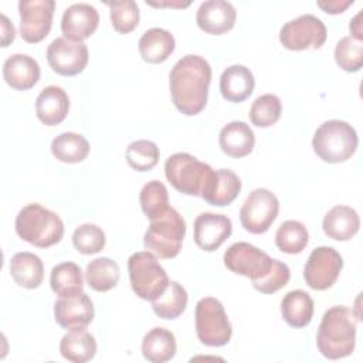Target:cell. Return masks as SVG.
I'll return each instance as SVG.
<instances>
[{
	"label": "cell",
	"instance_id": "6da1fadb",
	"mask_svg": "<svg viewBox=\"0 0 363 363\" xmlns=\"http://www.w3.org/2000/svg\"><path fill=\"white\" fill-rule=\"evenodd\" d=\"M210 82L211 67L206 58L194 54L182 57L169 75L170 95L177 111L187 116L200 113L207 104Z\"/></svg>",
	"mask_w": 363,
	"mask_h": 363
},
{
	"label": "cell",
	"instance_id": "7a4b0ae2",
	"mask_svg": "<svg viewBox=\"0 0 363 363\" xmlns=\"http://www.w3.org/2000/svg\"><path fill=\"white\" fill-rule=\"evenodd\" d=\"M359 318L346 306L329 308L319 323L316 346L322 356L330 360L347 357L356 345V329Z\"/></svg>",
	"mask_w": 363,
	"mask_h": 363
},
{
	"label": "cell",
	"instance_id": "3957f363",
	"mask_svg": "<svg viewBox=\"0 0 363 363\" xmlns=\"http://www.w3.org/2000/svg\"><path fill=\"white\" fill-rule=\"evenodd\" d=\"M164 174L170 184L187 196L204 199L216 180V170L186 152L170 155L164 162Z\"/></svg>",
	"mask_w": 363,
	"mask_h": 363
},
{
	"label": "cell",
	"instance_id": "277c9868",
	"mask_svg": "<svg viewBox=\"0 0 363 363\" xmlns=\"http://www.w3.org/2000/svg\"><path fill=\"white\" fill-rule=\"evenodd\" d=\"M16 233L28 244L47 248L61 241L64 223L60 216L38 203L24 206L16 217Z\"/></svg>",
	"mask_w": 363,
	"mask_h": 363
},
{
	"label": "cell",
	"instance_id": "5b68a950",
	"mask_svg": "<svg viewBox=\"0 0 363 363\" xmlns=\"http://www.w3.org/2000/svg\"><path fill=\"white\" fill-rule=\"evenodd\" d=\"M357 143L359 138L354 128L340 119L325 121L312 138L315 153L326 163L346 162L354 155Z\"/></svg>",
	"mask_w": 363,
	"mask_h": 363
},
{
	"label": "cell",
	"instance_id": "8992f818",
	"mask_svg": "<svg viewBox=\"0 0 363 363\" xmlns=\"http://www.w3.org/2000/svg\"><path fill=\"white\" fill-rule=\"evenodd\" d=\"M184 235V218L176 208L169 207L162 216L150 220L143 235V247L155 257L170 259L180 252Z\"/></svg>",
	"mask_w": 363,
	"mask_h": 363
},
{
	"label": "cell",
	"instance_id": "52a82bcc",
	"mask_svg": "<svg viewBox=\"0 0 363 363\" xmlns=\"http://www.w3.org/2000/svg\"><path fill=\"white\" fill-rule=\"evenodd\" d=\"M128 272L133 292L145 301L156 299L169 284L164 268L149 251L133 252L128 258Z\"/></svg>",
	"mask_w": 363,
	"mask_h": 363
},
{
	"label": "cell",
	"instance_id": "ba28073f",
	"mask_svg": "<svg viewBox=\"0 0 363 363\" xmlns=\"http://www.w3.org/2000/svg\"><path fill=\"white\" fill-rule=\"evenodd\" d=\"M196 335L206 346L220 347L230 342L233 328L223 303L213 298H201L196 303Z\"/></svg>",
	"mask_w": 363,
	"mask_h": 363
},
{
	"label": "cell",
	"instance_id": "9c48e42d",
	"mask_svg": "<svg viewBox=\"0 0 363 363\" xmlns=\"http://www.w3.org/2000/svg\"><path fill=\"white\" fill-rule=\"evenodd\" d=\"M328 37L325 23L313 14H302L285 23L279 30L281 44L291 51L318 50Z\"/></svg>",
	"mask_w": 363,
	"mask_h": 363
},
{
	"label": "cell",
	"instance_id": "30bf717a",
	"mask_svg": "<svg viewBox=\"0 0 363 363\" xmlns=\"http://www.w3.org/2000/svg\"><path fill=\"white\" fill-rule=\"evenodd\" d=\"M279 201L268 189L252 190L240 208L241 225L251 234L268 231L278 217Z\"/></svg>",
	"mask_w": 363,
	"mask_h": 363
},
{
	"label": "cell",
	"instance_id": "8fae6325",
	"mask_svg": "<svg viewBox=\"0 0 363 363\" xmlns=\"http://www.w3.org/2000/svg\"><path fill=\"white\" fill-rule=\"evenodd\" d=\"M274 258L255 245L244 241L234 242L224 252V265L237 275H244L251 282L264 278L272 268Z\"/></svg>",
	"mask_w": 363,
	"mask_h": 363
},
{
	"label": "cell",
	"instance_id": "7c38bea8",
	"mask_svg": "<svg viewBox=\"0 0 363 363\" xmlns=\"http://www.w3.org/2000/svg\"><path fill=\"white\" fill-rule=\"evenodd\" d=\"M343 268L342 255L332 247H316L303 267V279L315 291L330 288Z\"/></svg>",
	"mask_w": 363,
	"mask_h": 363
},
{
	"label": "cell",
	"instance_id": "4fadbf2b",
	"mask_svg": "<svg viewBox=\"0 0 363 363\" xmlns=\"http://www.w3.org/2000/svg\"><path fill=\"white\" fill-rule=\"evenodd\" d=\"M54 10V0L18 1L21 38L27 43H40L44 40L51 30Z\"/></svg>",
	"mask_w": 363,
	"mask_h": 363
},
{
	"label": "cell",
	"instance_id": "5bb4252c",
	"mask_svg": "<svg viewBox=\"0 0 363 363\" xmlns=\"http://www.w3.org/2000/svg\"><path fill=\"white\" fill-rule=\"evenodd\" d=\"M47 61L52 71L60 75H77L88 64V47L82 41L58 37L47 48Z\"/></svg>",
	"mask_w": 363,
	"mask_h": 363
},
{
	"label": "cell",
	"instance_id": "9a60e30c",
	"mask_svg": "<svg viewBox=\"0 0 363 363\" xmlns=\"http://www.w3.org/2000/svg\"><path fill=\"white\" fill-rule=\"evenodd\" d=\"M94 315V303L84 291L75 295L60 296L54 303L55 322L64 329L85 328L92 322Z\"/></svg>",
	"mask_w": 363,
	"mask_h": 363
},
{
	"label": "cell",
	"instance_id": "2e32d148",
	"mask_svg": "<svg viewBox=\"0 0 363 363\" xmlns=\"http://www.w3.org/2000/svg\"><path fill=\"white\" fill-rule=\"evenodd\" d=\"M233 231L231 220L224 214L201 213L193 224V238L204 251H216Z\"/></svg>",
	"mask_w": 363,
	"mask_h": 363
},
{
	"label": "cell",
	"instance_id": "e0dca14e",
	"mask_svg": "<svg viewBox=\"0 0 363 363\" xmlns=\"http://www.w3.org/2000/svg\"><path fill=\"white\" fill-rule=\"evenodd\" d=\"M237 18L235 7L225 0H207L200 3L196 21L197 26L207 34L220 35L230 31Z\"/></svg>",
	"mask_w": 363,
	"mask_h": 363
},
{
	"label": "cell",
	"instance_id": "ac0fdd59",
	"mask_svg": "<svg viewBox=\"0 0 363 363\" xmlns=\"http://www.w3.org/2000/svg\"><path fill=\"white\" fill-rule=\"evenodd\" d=\"M99 24L98 10L88 3H74L65 9L61 18L64 37L74 41H84L91 37Z\"/></svg>",
	"mask_w": 363,
	"mask_h": 363
},
{
	"label": "cell",
	"instance_id": "d6986e66",
	"mask_svg": "<svg viewBox=\"0 0 363 363\" xmlns=\"http://www.w3.org/2000/svg\"><path fill=\"white\" fill-rule=\"evenodd\" d=\"M38 62L27 54H13L3 64V78L13 89L26 91L40 79Z\"/></svg>",
	"mask_w": 363,
	"mask_h": 363
},
{
	"label": "cell",
	"instance_id": "ffe728a7",
	"mask_svg": "<svg viewBox=\"0 0 363 363\" xmlns=\"http://www.w3.org/2000/svg\"><path fill=\"white\" fill-rule=\"evenodd\" d=\"M69 111V98L67 92L57 85H48L41 89L35 99L37 118L47 126L61 123Z\"/></svg>",
	"mask_w": 363,
	"mask_h": 363
},
{
	"label": "cell",
	"instance_id": "44dd1931",
	"mask_svg": "<svg viewBox=\"0 0 363 363\" xmlns=\"http://www.w3.org/2000/svg\"><path fill=\"white\" fill-rule=\"evenodd\" d=\"M218 145L227 156L240 159L252 152L255 136L248 123L242 121H233L224 125L220 130Z\"/></svg>",
	"mask_w": 363,
	"mask_h": 363
},
{
	"label": "cell",
	"instance_id": "7402d4cb",
	"mask_svg": "<svg viewBox=\"0 0 363 363\" xmlns=\"http://www.w3.org/2000/svg\"><path fill=\"white\" fill-rule=\"evenodd\" d=\"M254 86V75L245 65H230L220 77V92L228 102L245 101L252 94Z\"/></svg>",
	"mask_w": 363,
	"mask_h": 363
},
{
	"label": "cell",
	"instance_id": "603a6c76",
	"mask_svg": "<svg viewBox=\"0 0 363 363\" xmlns=\"http://www.w3.org/2000/svg\"><path fill=\"white\" fill-rule=\"evenodd\" d=\"M322 228L325 234L336 241H347L360 228V218L354 208L349 206H335L323 217Z\"/></svg>",
	"mask_w": 363,
	"mask_h": 363
},
{
	"label": "cell",
	"instance_id": "cb8c5ba5",
	"mask_svg": "<svg viewBox=\"0 0 363 363\" xmlns=\"http://www.w3.org/2000/svg\"><path fill=\"white\" fill-rule=\"evenodd\" d=\"M138 45L143 61L150 64H160L166 61L174 51L176 41L170 31L160 27H153L142 34Z\"/></svg>",
	"mask_w": 363,
	"mask_h": 363
},
{
	"label": "cell",
	"instance_id": "d4e9b609",
	"mask_svg": "<svg viewBox=\"0 0 363 363\" xmlns=\"http://www.w3.org/2000/svg\"><path fill=\"white\" fill-rule=\"evenodd\" d=\"M10 275L18 286L26 289L38 288L44 278V264L33 252H17L10 259Z\"/></svg>",
	"mask_w": 363,
	"mask_h": 363
},
{
	"label": "cell",
	"instance_id": "484cf974",
	"mask_svg": "<svg viewBox=\"0 0 363 363\" xmlns=\"http://www.w3.org/2000/svg\"><path fill=\"white\" fill-rule=\"evenodd\" d=\"M60 353L74 363H85L96 353V340L85 328L69 329L60 342Z\"/></svg>",
	"mask_w": 363,
	"mask_h": 363
},
{
	"label": "cell",
	"instance_id": "4316f807",
	"mask_svg": "<svg viewBox=\"0 0 363 363\" xmlns=\"http://www.w3.org/2000/svg\"><path fill=\"white\" fill-rule=\"evenodd\" d=\"M281 313L289 326L305 328L313 316V299L302 289L289 291L281 301Z\"/></svg>",
	"mask_w": 363,
	"mask_h": 363
},
{
	"label": "cell",
	"instance_id": "83f0119b",
	"mask_svg": "<svg viewBox=\"0 0 363 363\" xmlns=\"http://www.w3.org/2000/svg\"><path fill=\"white\" fill-rule=\"evenodd\" d=\"M176 337L164 328L150 329L142 340L143 357L152 363H164L176 354Z\"/></svg>",
	"mask_w": 363,
	"mask_h": 363
},
{
	"label": "cell",
	"instance_id": "f1b7e54d",
	"mask_svg": "<svg viewBox=\"0 0 363 363\" xmlns=\"http://www.w3.org/2000/svg\"><path fill=\"white\" fill-rule=\"evenodd\" d=\"M187 292L176 281H169L166 289L152 301V309L160 319L172 320L179 318L187 306Z\"/></svg>",
	"mask_w": 363,
	"mask_h": 363
},
{
	"label": "cell",
	"instance_id": "f546056e",
	"mask_svg": "<svg viewBox=\"0 0 363 363\" xmlns=\"http://www.w3.org/2000/svg\"><path fill=\"white\" fill-rule=\"evenodd\" d=\"M119 277V265L108 257H99L92 259L85 269L86 284L89 285V288L98 292H106L116 286Z\"/></svg>",
	"mask_w": 363,
	"mask_h": 363
},
{
	"label": "cell",
	"instance_id": "4dcf8cb0",
	"mask_svg": "<svg viewBox=\"0 0 363 363\" xmlns=\"http://www.w3.org/2000/svg\"><path fill=\"white\" fill-rule=\"evenodd\" d=\"M51 153L60 162L79 163L86 159L89 153V143L79 133L64 132L52 139Z\"/></svg>",
	"mask_w": 363,
	"mask_h": 363
},
{
	"label": "cell",
	"instance_id": "1f68e13d",
	"mask_svg": "<svg viewBox=\"0 0 363 363\" xmlns=\"http://www.w3.org/2000/svg\"><path fill=\"white\" fill-rule=\"evenodd\" d=\"M51 289L60 296H68L82 292L84 278L82 271L75 262H61L51 269L50 275Z\"/></svg>",
	"mask_w": 363,
	"mask_h": 363
},
{
	"label": "cell",
	"instance_id": "d6a6232c",
	"mask_svg": "<svg viewBox=\"0 0 363 363\" xmlns=\"http://www.w3.org/2000/svg\"><path fill=\"white\" fill-rule=\"evenodd\" d=\"M241 190L240 177L230 169L216 170V180L211 190L203 199L211 206L223 207L231 204Z\"/></svg>",
	"mask_w": 363,
	"mask_h": 363
},
{
	"label": "cell",
	"instance_id": "836d02e7",
	"mask_svg": "<svg viewBox=\"0 0 363 363\" xmlns=\"http://www.w3.org/2000/svg\"><path fill=\"white\" fill-rule=\"evenodd\" d=\"M306 227L296 220L284 221L275 233V245L285 254H299L308 245Z\"/></svg>",
	"mask_w": 363,
	"mask_h": 363
},
{
	"label": "cell",
	"instance_id": "e575fe53",
	"mask_svg": "<svg viewBox=\"0 0 363 363\" xmlns=\"http://www.w3.org/2000/svg\"><path fill=\"white\" fill-rule=\"evenodd\" d=\"M139 201L142 211L146 214L149 220L162 216L170 207L167 189L159 180H150L142 187Z\"/></svg>",
	"mask_w": 363,
	"mask_h": 363
},
{
	"label": "cell",
	"instance_id": "d590c367",
	"mask_svg": "<svg viewBox=\"0 0 363 363\" xmlns=\"http://www.w3.org/2000/svg\"><path fill=\"white\" fill-rule=\"evenodd\" d=\"M126 162L136 172H147L153 169L159 162V147L155 142L139 139L128 145Z\"/></svg>",
	"mask_w": 363,
	"mask_h": 363
},
{
	"label": "cell",
	"instance_id": "8d00e7d4",
	"mask_svg": "<svg viewBox=\"0 0 363 363\" xmlns=\"http://www.w3.org/2000/svg\"><path fill=\"white\" fill-rule=\"evenodd\" d=\"M282 112L281 99L274 94H264L258 96L250 109V121L258 128L272 126Z\"/></svg>",
	"mask_w": 363,
	"mask_h": 363
},
{
	"label": "cell",
	"instance_id": "74e56055",
	"mask_svg": "<svg viewBox=\"0 0 363 363\" xmlns=\"http://www.w3.org/2000/svg\"><path fill=\"white\" fill-rule=\"evenodd\" d=\"M111 23L113 28L121 34H128L139 24L140 13L136 1L133 0H118L108 1Z\"/></svg>",
	"mask_w": 363,
	"mask_h": 363
},
{
	"label": "cell",
	"instance_id": "f35d334b",
	"mask_svg": "<svg viewBox=\"0 0 363 363\" xmlns=\"http://www.w3.org/2000/svg\"><path fill=\"white\" fill-rule=\"evenodd\" d=\"M335 61L346 72H357L363 65V43L352 35L342 37L335 47Z\"/></svg>",
	"mask_w": 363,
	"mask_h": 363
},
{
	"label": "cell",
	"instance_id": "ab89813d",
	"mask_svg": "<svg viewBox=\"0 0 363 363\" xmlns=\"http://www.w3.org/2000/svg\"><path fill=\"white\" fill-rule=\"evenodd\" d=\"M105 233L96 224L85 223L75 228L72 234V244L78 252L91 255L99 252L105 247Z\"/></svg>",
	"mask_w": 363,
	"mask_h": 363
},
{
	"label": "cell",
	"instance_id": "60d3db41",
	"mask_svg": "<svg viewBox=\"0 0 363 363\" xmlns=\"http://www.w3.org/2000/svg\"><path fill=\"white\" fill-rule=\"evenodd\" d=\"M289 278H291L289 267L279 259H274L272 268L269 269V272L259 281L252 282V286L261 294H274L279 291L282 286H285Z\"/></svg>",
	"mask_w": 363,
	"mask_h": 363
},
{
	"label": "cell",
	"instance_id": "b9f144b4",
	"mask_svg": "<svg viewBox=\"0 0 363 363\" xmlns=\"http://www.w3.org/2000/svg\"><path fill=\"white\" fill-rule=\"evenodd\" d=\"M316 4L328 14H339V13H343L350 4H353V0H328V1H318Z\"/></svg>",
	"mask_w": 363,
	"mask_h": 363
},
{
	"label": "cell",
	"instance_id": "7bdbcfd3",
	"mask_svg": "<svg viewBox=\"0 0 363 363\" xmlns=\"http://www.w3.org/2000/svg\"><path fill=\"white\" fill-rule=\"evenodd\" d=\"M1 23H0V30H1V47H9L10 43H13L16 37V30L13 23H10L9 17L6 14L0 16Z\"/></svg>",
	"mask_w": 363,
	"mask_h": 363
},
{
	"label": "cell",
	"instance_id": "ee69618b",
	"mask_svg": "<svg viewBox=\"0 0 363 363\" xmlns=\"http://www.w3.org/2000/svg\"><path fill=\"white\" fill-rule=\"evenodd\" d=\"M360 13H357L352 20H350V24H349V28H350V33H352V37L357 38V40H362L363 35H362V28H360Z\"/></svg>",
	"mask_w": 363,
	"mask_h": 363
},
{
	"label": "cell",
	"instance_id": "f6af8a7d",
	"mask_svg": "<svg viewBox=\"0 0 363 363\" xmlns=\"http://www.w3.org/2000/svg\"><path fill=\"white\" fill-rule=\"evenodd\" d=\"M146 3H149L150 6H166V7H187L189 4H190V1H159V3H156V1H146Z\"/></svg>",
	"mask_w": 363,
	"mask_h": 363
}]
</instances>
